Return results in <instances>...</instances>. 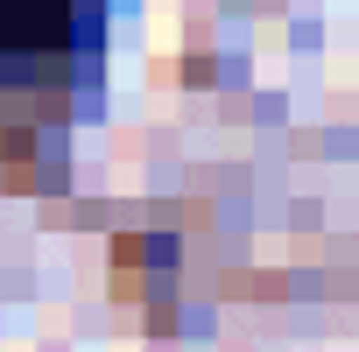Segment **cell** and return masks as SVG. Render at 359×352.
Returning <instances> with one entry per match:
<instances>
[{
  "label": "cell",
  "mask_w": 359,
  "mask_h": 352,
  "mask_svg": "<svg viewBox=\"0 0 359 352\" xmlns=\"http://www.w3.org/2000/svg\"><path fill=\"white\" fill-rule=\"evenodd\" d=\"M106 0H0V120H64L99 85Z\"/></svg>",
  "instance_id": "1"
}]
</instances>
